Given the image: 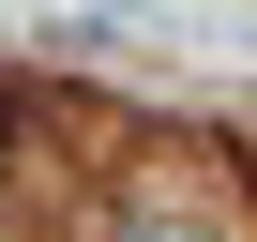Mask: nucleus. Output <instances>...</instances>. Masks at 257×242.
Masks as SVG:
<instances>
[{"instance_id": "1", "label": "nucleus", "mask_w": 257, "mask_h": 242, "mask_svg": "<svg viewBox=\"0 0 257 242\" xmlns=\"http://www.w3.org/2000/svg\"><path fill=\"white\" fill-rule=\"evenodd\" d=\"M137 242H197V227H137Z\"/></svg>"}]
</instances>
